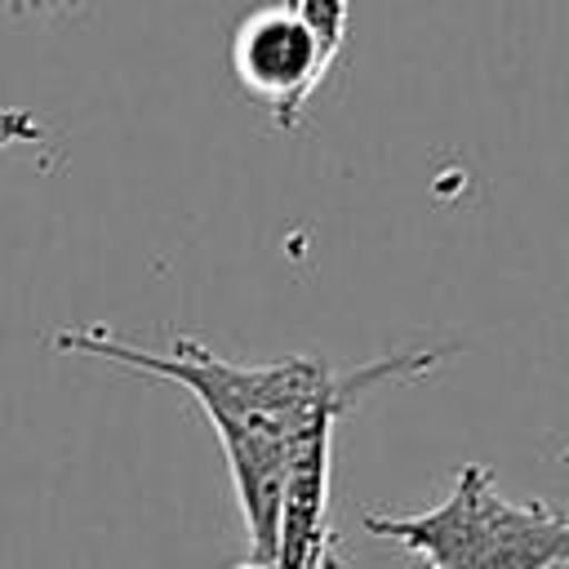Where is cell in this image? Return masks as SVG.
I'll list each match as a JSON object with an SVG mask.
<instances>
[{
    "instance_id": "cell-8",
    "label": "cell",
    "mask_w": 569,
    "mask_h": 569,
    "mask_svg": "<svg viewBox=\"0 0 569 569\" xmlns=\"http://www.w3.org/2000/svg\"><path fill=\"white\" fill-rule=\"evenodd\" d=\"M9 4H13V9H22V4H31V0H9Z\"/></svg>"
},
{
    "instance_id": "cell-6",
    "label": "cell",
    "mask_w": 569,
    "mask_h": 569,
    "mask_svg": "<svg viewBox=\"0 0 569 569\" xmlns=\"http://www.w3.org/2000/svg\"><path fill=\"white\" fill-rule=\"evenodd\" d=\"M40 138H44V129H40V120L27 107H4L0 111V156L13 142H40Z\"/></svg>"
},
{
    "instance_id": "cell-9",
    "label": "cell",
    "mask_w": 569,
    "mask_h": 569,
    "mask_svg": "<svg viewBox=\"0 0 569 569\" xmlns=\"http://www.w3.org/2000/svg\"><path fill=\"white\" fill-rule=\"evenodd\" d=\"M284 4H293V0H284Z\"/></svg>"
},
{
    "instance_id": "cell-5",
    "label": "cell",
    "mask_w": 569,
    "mask_h": 569,
    "mask_svg": "<svg viewBox=\"0 0 569 569\" xmlns=\"http://www.w3.org/2000/svg\"><path fill=\"white\" fill-rule=\"evenodd\" d=\"M293 9L307 18V27L320 36V44L338 58L342 49V36H347V13H351V0H293Z\"/></svg>"
},
{
    "instance_id": "cell-2",
    "label": "cell",
    "mask_w": 569,
    "mask_h": 569,
    "mask_svg": "<svg viewBox=\"0 0 569 569\" xmlns=\"http://www.w3.org/2000/svg\"><path fill=\"white\" fill-rule=\"evenodd\" d=\"M365 529L405 547L422 569H556L569 565V516L542 502H511L493 471L458 467L453 489L405 516L365 511Z\"/></svg>"
},
{
    "instance_id": "cell-7",
    "label": "cell",
    "mask_w": 569,
    "mask_h": 569,
    "mask_svg": "<svg viewBox=\"0 0 569 569\" xmlns=\"http://www.w3.org/2000/svg\"><path fill=\"white\" fill-rule=\"evenodd\" d=\"M236 569H276V565H262V560H249V565H236Z\"/></svg>"
},
{
    "instance_id": "cell-3",
    "label": "cell",
    "mask_w": 569,
    "mask_h": 569,
    "mask_svg": "<svg viewBox=\"0 0 569 569\" xmlns=\"http://www.w3.org/2000/svg\"><path fill=\"white\" fill-rule=\"evenodd\" d=\"M333 53L307 27L293 4H262L240 18L231 36V71L240 89L271 111L280 129H293L307 98L329 76Z\"/></svg>"
},
{
    "instance_id": "cell-1",
    "label": "cell",
    "mask_w": 569,
    "mask_h": 569,
    "mask_svg": "<svg viewBox=\"0 0 569 569\" xmlns=\"http://www.w3.org/2000/svg\"><path fill=\"white\" fill-rule=\"evenodd\" d=\"M49 342L53 351L93 356V360L173 382L196 396V405L213 422L218 445L227 453L244 533H249L253 560L262 565H271V551H276L280 485H284V467H289V449L298 431L316 418H342L347 409L360 405L365 391L396 382V378H418L449 356V347L400 351V356H378L369 365L333 369L311 356H289L271 365H236V360L213 356L196 338H178L169 351H151L107 329H58Z\"/></svg>"
},
{
    "instance_id": "cell-4",
    "label": "cell",
    "mask_w": 569,
    "mask_h": 569,
    "mask_svg": "<svg viewBox=\"0 0 569 569\" xmlns=\"http://www.w3.org/2000/svg\"><path fill=\"white\" fill-rule=\"evenodd\" d=\"M333 427L338 418H316L298 431L280 485L276 511V569H342L333 556L329 525V471H333Z\"/></svg>"
}]
</instances>
